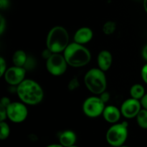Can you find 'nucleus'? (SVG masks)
Here are the masks:
<instances>
[{"label":"nucleus","mask_w":147,"mask_h":147,"mask_svg":"<svg viewBox=\"0 0 147 147\" xmlns=\"http://www.w3.org/2000/svg\"><path fill=\"white\" fill-rule=\"evenodd\" d=\"M17 93L23 103L32 106L40 103L44 97V92L41 86L31 79L24 80L18 85Z\"/></svg>","instance_id":"f257e3e1"},{"label":"nucleus","mask_w":147,"mask_h":147,"mask_svg":"<svg viewBox=\"0 0 147 147\" xmlns=\"http://www.w3.org/2000/svg\"><path fill=\"white\" fill-rule=\"evenodd\" d=\"M64 57L69 65L74 67H83L90 62L91 55L86 47L78 43L69 44L64 50Z\"/></svg>","instance_id":"f03ea898"},{"label":"nucleus","mask_w":147,"mask_h":147,"mask_svg":"<svg viewBox=\"0 0 147 147\" xmlns=\"http://www.w3.org/2000/svg\"><path fill=\"white\" fill-rule=\"evenodd\" d=\"M47 48L53 53L63 52L69 45V34L65 28L56 26L52 28L47 37Z\"/></svg>","instance_id":"7ed1b4c3"},{"label":"nucleus","mask_w":147,"mask_h":147,"mask_svg":"<svg viewBox=\"0 0 147 147\" xmlns=\"http://www.w3.org/2000/svg\"><path fill=\"white\" fill-rule=\"evenodd\" d=\"M84 83L90 92L96 95H100L106 90L107 82L103 70L100 68H93L86 73Z\"/></svg>","instance_id":"20e7f679"},{"label":"nucleus","mask_w":147,"mask_h":147,"mask_svg":"<svg viewBox=\"0 0 147 147\" xmlns=\"http://www.w3.org/2000/svg\"><path fill=\"white\" fill-rule=\"evenodd\" d=\"M106 141L112 146H123L128 137V124L126 122L116 123L111 126L106 132Z\"/></svg>","instance_id":"39448f33"},{"label":"nucleus","mask_w":147,"mask_h":147,"mask_svg":"<svg viewBox=\"0 0 147 147\" xmlns=\"http://www.w3.org/2000/svg\"><path fill=\"white\" fill-rule=\"evenodd\" d=\"M67 65L64 55H62L60 53H53L46 62L47 71L55 76L64 74L67 70Z\"/></svg>","instance_id":"423d86ee"},{"label":"nucleus","mask_w":147,"mask_h":147,"mask_svg":"<svg viewBox=\"0 0 147 147\" xmlns=\"http://www.w3.org/2000/svg\"><path fill=\"white\" fill-rule=\"evenodd\" d=\"M105 103L100 97L88 98L83 104V111L85 115L90 118H96L103 114Z\"/></svg>","instance_id":"0eeeda50"},{"label":"nucleus","mask_w":147,"mask_h":147,"mask_svg":"<svg viewBox=\"0 0 147 147\" xmlns=\"http://www.w3.org/2000/svg\"><path fill=\"white\" fill-rule=\"evenodd\" d=\"M28 110L25 105L20 102H11L7 108V118L14 123H21L27 117Z\"/></svg>","instance_id":"6e6552de"},{"label":"nucleus","mask_w":147,"mask_h":147,"mask_svg":"<svg viewBox=\"0 0 147 147\" xmlns=\"http://www.w3.org/2000/svg\"><path fill=\"white\" fill-rule=\"evenodd\" d=\"M26 69L24 67L15 66L7 69L4 74L5 81L11 86L20 85L24 80Z\"/></svg>","instance_id":"1a4fd4ad"},{"label":"nucleus","mask_w":147,"mask_h":147,"mask_svg":"<svg viewBox=\"0 0 147 147\" xmlns=\"http://www.w3.org/2000/svg\"><path fill=\"white\" fill-rule=\"evenodd\" d=\"M142 104L139 100L131 98L125 100L121 105V114L127 119H132L136 117L138 113L142 109Z\"/></svg>","instance_id":"9d476101"},{"label":"nucleus","mask_w":147,"mask_h":147,"mask_svg":"<svg viewBox=\"0 0 147 147\" xmlns=\"http://www.w3.org/2000/svg\"><path fill=\"white\" fill-rule=\"evenodd\" d=\"M93 36V33L91 29L89 27H82L75 33L74 41L80 45L86 44L92 40Z\"/></svg>","instance_id":"9b49d317"},{"label":"nucleus","mask_w":147,"mask_h":147,"mask_svg":"<svg viewBox=\"0 0 147 147\" xmlns=\"http://www.w3.org/2000/svg\"><path fill=\"white\" fill-rule=\"evenodd\" d=\"M121 111L114 106H108L105 107L103 116L105 120L110 123H115L120 119Z\"/></svg>","instance_id":"f8f14e48"},{"label":"nucleus","mask_w":147,"mask_h":147,"mask_svg":"<svg viewBox=\"0 0 147 147\" xmlns=\"http://www.w3.org/2000/svg\"><path fill=\"white\" fill-rule=\"evenodd\" d=\"M98 65L99 68L103 72L107 71L111 67L112 64V57L111 53L108 50H102L99 53L98 55Z\"/></svg>","instance_id":"ddd939ff"},{"label":"nucleus","mask_w":147,"mask_h":147,"mask_svg":"<svg viewBox=\"0 0 147 147\" xmlns=\"http://www.w3.org/2000/svg\"><path fill=\"white\" fill-rule=\"evenodd\" d=\"M76 134L73 131L67 130L63 131L60 134L59 140H60V144L63 147H68L70 146L75 145L76 142Z\"/></svg>","instance_id":"4468645a"},{"label":"nucleus","mask_w":147,"mask_h":147,"mask_svg":"<svg viewBox=\"0 0 147 147\" xmlns=\"http://www.w3.org/2000/svg\"><path fill=\"white\" fill-rule=\"evenodd\" d=\"M27 58H28V57H27L25 52L23 51V50H17V51L14 53V55H13L12 61L15 66L24 67L26 62H27Z\"/></svg>","instance_id":"2eb2a0df"},{"label":"nucleus","mask_w":147,"mask_h":147,"mask_svg":"<svg viewBox=\"0 0 147 147\" xmlns=\"http://www.w3.org/2000/svg\"><path fill=\"white\" fill-rule=\"evenodd\" d=\"M130 95L133 98L137 99V100L142 99L145 95L144 88L140 84L134 85L130 89Z\"/></svg>","instance_id":"dca6fc26"},{"label":"nucleus","mask_w":147,"mask_h":147,"mask_svg":"<svg viewBox=\"0 0 147 147\" xmlns=\"http://www.w3.org/2000/svg\"><path fill=\"white\" fill-rule=\"evenodd\" d=\"M136 121L138 125L142 129H147V110L144 109L139 111L136 116Z\"/></svg>","instance_id":"f3484780"},{"label":"nucleus","mask_w":147,"mask_h":147,"mask_svg":"<svg viewBox=\"0 0 147 147\" xmlns=\"http://www.w3.org/2000/svg\"><path fill=\"white\" fill-rule=\"evenodd\" d=\"M10 134V129L9 125L6 122H0V139L4 140L9 137Z\"/></svg>","instance_id":"a211bd4d"},{"label":"nucleus","mask_w":147,"mask_h":147,"mask_svg":"<svg viewBox=\"0 0 147 147\" xmlns=\"http://www.w3.org/2000/svg\"><path fill=\"white\" fill-rule=\"evenodd\" d=\"M116 29V24L113 21H108L103 24V32L105 34L110 35L112 34Z\"/></svg>","instance_id":"6ab92c4d"},{"label":"nucleus","mask_w":147,"mask_h":147,"mask_svg":"<svg viewBox=\"0 0 147 147\" xmlns=\"http://www.w3.org/2000/svg\"><path fill=\"white\" fill-rule=\"evenodd\" d=\"M78 87H79V81L76 77H74L73 78H72L70 81H69L67 88H68V89L70 90L73 91V90H76Z\"/></svg>","instance_id":"aec40b11"},{"label":"nucleus","mask_w":147,"mask_h":147,"mask_svg":"<svg viewBox=\"0 0 147 147\" xmlns=\"http://www.w3.org/2000/svg\"><path fill=\"white\" fill-rule=\"evenodd\" d=\"M6 70H7V64L4 59L1 57H0V76L2 77Z\"/></svg>","instance_id":"412c9836"},{"label":"nucleus","mask_w":147,"mask_h":147,"mask_svg":"<svg viewBox=\"0 0 147 147\" xmlns=\"http://www.w3.org/2000/svg\"><path fill=\"white\" fill-rule=\"evenodd\" d=\"M141 74H142V78L144 81V83L147 84V64L144 65L143 66V67L142 69V72H141Z\"/></svg>","instance_id":"4be33fe9"},{"label":"nucleus","mask_w":147,"mask_h":147,"mask_svg":"<svg viewBox=\"0 0 147 147\" xmlns=\"http://www.w3.org/2000/svg\"><path fill=\"white\" fill-rule=\"evenodd\" d=\"M11 102L10 101L9 99L7 97H3L1 99V102H0V106H2L4 107L7 108L9 105L11 103Z\"/></svg>","instance_id":"5701e85b"},{"label":"nucleus","mask_w":147,"mask_h":147,"mask_svg":"<svg viewBox=\"0 0 147 147\" xmlns=\"http://www.w3.org/2000/svg\"><path fill=\"white\" fill-rule=\"evenodd\" d=\"M6 27V22L5 20L4 19V17L2 16L0 17V34H2L3 32H4V29Z\"/></svg>","instance_id":"b1692460"},{"label":"nucleus","mask_w":147,"mask_h":147,"mask_svg":"<svg viewBox=\"0 0 147 147\" xmlns=\"http://www.w3.org/2000/svg\"><path fill=\"white\" fill-rule=\"evenodd\" d=\"M100 98L101 99L104 103H106V102L109 101V98H110V95H109V93L104 91L103 93H102L100 95Z\"/></svg>","instance_id":"393cba45"},{"label":"nucleus","mask_w":147,"mask_h":147,"mask_svg":"<svg viewBox=\"0 0 147 147\" xmlns=\"http://www.w3.org/2000/svg\"><path fill=\"white\" fill-rule=\"evenodd\" d=\"M141 104H142V106H143L144 109L147 110V93L145 94L143 96V98L141 99Z\"/></svg>","instance_id":"a878e982"},{"label":"nucleus","mask_w":147,"mask_h":147,"mask_svg":"<svg viewBox=\"0 0 147 147\" xmlns=\"http://www.w3.org/2000/svg\"><path fill=\"white\" fill-rule=\"evenodd\" d=\"M9 5L8 0H0V7L1 9L7 8Z\"/></svg>","instance_id":"bb28decb"},{"label":"nucleus","mask_w":147,"mask_h":147,"mask_svg":"<svg viewBox=\"0 0 147 147\" xmlns=\"http://www.w3.org/2000/svg\"><path fill=\"white\" fill-rule=\"evenodd\" d=\"M142 57H144V59L145 60L147 61V45L145 46V47H144L143 50H142Z\"/></svg>","instance_id":"cd10ccee"},{"label":"nucleus","mask_w":147,"mask_h":147,"mask_svg":"<svg viewBox=\"0 0 147 147\" xmlns=\"http://www.w3.org/2000/svg\"><path fill=\"white\" fill-rule=\"evenodd\" d=\"M46 147H63V146H62L61 144H50L49 145V146H46Z\"/></svg>","instance_id":"c85d7f7f"},{"label":"nucleus","mask_w":147,"mask_h":147,"mask_svg":"<svg viewBox=\"0 0 147 147\" xmlns=\"http://www.w3.org/2000/svg\"><path fill=\"white\" fill-rule=\"evenodd\" d=\"M144 7L145 11L147 12V0H144Z\"/></svg>","instance_id":"c756f323"},{"label":"nucleus","mask_w":147,"mask_h":147,"mask_svg":"<svg viewBox=\"0 0 147 147\" xmlns=\"http://www.w3.org/2000/svg\"><path fill=\"white\" fill-rule=\"evenodd\" d=\"M68 147H78L77 146H75V145H73V146H68Z\"/></svg>","instance_id":"7c9ffc66"},{"label":"nucleus","mask_w":147,"mask_h":147,"mask_svg":"<svg viewBox=\"0 0 147 147\" xmlns=\"http://www.w3.org/2000/svg\"><path fill=\"white\" fill-rule=\"evenodd\" d=\"M119 147H128V146H119Z\"/></svg>","instance_id":"2f4dec72"}]
</instances>
